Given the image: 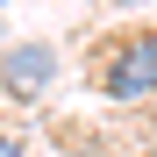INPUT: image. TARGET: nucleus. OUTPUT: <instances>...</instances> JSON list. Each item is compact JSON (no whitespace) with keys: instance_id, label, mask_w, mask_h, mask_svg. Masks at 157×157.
I'll return each mask as SVG.
<instances>
[{"instance_id":"20e7f679","label":"nucleus","mask_w":157,"mask_h":157,"mask_svg":"<svg viewBox=\"0 0 157 157\" xmlns=\"http://www.w3.org/2000/svg\"><path fill=\"white\" fill-rule=\"evenodd\" d=\"M114 7H136V0H114Z\"/></svg>"},{"instance_id":"f03ea898","label":"nucleus","mask_w":157,"mask_h":157,"mask_svg":"<svg viewBox=\"0 0 157 157\" xmlns=\"http://www.w3.org/2000/svg\"><path fill=\"white\" fill-rule=\"evenodd\" d=\"M50 78H57V50L50 43H14L7 57H0V86H7L14 100H36Z\"/></svg>"},{"instance_id":"7ed1b4c3","label":"nucleus","mask_w":157,"mask_h":157,"mask_svg":"<svg viewBox=\"0 0 157 157\" xmlns=\"http://www.w3.org/2000/svg\"><path fill=\"white\" fill-rule=\"evenodd\" d=\"M0 157H29V150H21V143H14V136H0Z\"/></svg>"},{"instance_id":"f257e3e1","label":"nucleus","mask_w":157,"mask_h":157,"mask_svg":"<svg viewBox=\"0 0 157 157\" xmlns=\"http://www.w3.org/2000/svg\"><path fill=\"white\" fill-rule=\"evenodd\" d=\"M93 86L107 100H150L157 93V29H121L93 50Z\"/></svg>"}]
</instances>
